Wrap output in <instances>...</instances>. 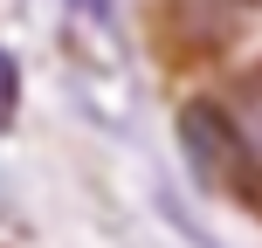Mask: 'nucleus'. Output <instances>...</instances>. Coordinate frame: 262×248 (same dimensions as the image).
<instances>
[{
  "label": "nucleus",
  "mask_w": 262,
  "mask_h": 248,
  "mask_svg": "<svg viewBox=\"0 0 262 248\" xmlns=\"http://www.w3.org/2000/svg\"><path fill=\"white\" fill-rule=\"evenodd\" d=\"M180 145H186V166L200 172V186H214V193H235V200H255V152L249 138H242L235 110L221 104H186L180 110Z\"/></svg>",
  "instance_id": "1"
},
{
  "label": "nucleus",
  "mask_w": 262,
  "mask_h": 248,
  "mask_svg": "<svg viewBox=\"0 0 262 248\" xmlns=\"http://www.w3.org/2000/svg\"><path fill=\"white\" fill-rule=\"evenodd\" d=\"M235 124H242V138H249V152H255V166H262V69L255 76H242V90H235Z\"/></svg>",
  "instance_id": "2"
},
{
  "label": "nucleus",
  "mask_w": 262,
  "mask_h": 248,
  "mask_svg": "<svg viewBox=\"0 0 262 248\" xmlns=\"http://www.w3.org/2000/svg\"><path fill=\"white\" fill-rule=\"evenodd\" d=\"M14 110H21V69H14V55L0 49V131L14 124Z\"/></svg>",
  "instance_id": "3"
}]
</instances>
